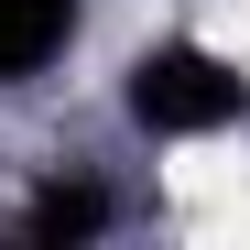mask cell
<instances>
[{"label": "cell", "instance_id": "6da1fadb", "mask_svg": "<svg viewBox=\"0 0 250 250\" xmlns=\"http://www.w3.org/2000/svg\"><path fill=\"white\" fill-rule=\"evenodd\" d=\"M120 109L152 142H207L229 120H250V76H239V55L196 44V33H163V44H142L120 65Z\"/></svg>", "mask_w": 250, "mask_h": 250}, {"label": "cell", "instance_id": "7a4b0ae2", "mask_svg": "<svg viewBox=\"0 0 250 250\" xmlns=\"http://www.w3.org/2000/svg\"><path fill=\"white\" fill-rule=\"evenodd\" d=\"M87 33V0H0V87H33Z\"/></svg>", "mask_w": 250, "mask_h": 250}, {"label": "cell", "instance_id": "3957f363", "mask_svg": "<svg viewBox=\"0 0 250 250\" xmlns=\"http://www.w3.org/2000/svg\"><path fill=\"white\" fill-rule=\"evenodd\" d=\"M109 218H120V196H109V185L55 174L44 196L22 207V239H44V250H87V239H109Z\"/></svg>", "mask_w": 250, "mask_h": 250}]
</instances>
